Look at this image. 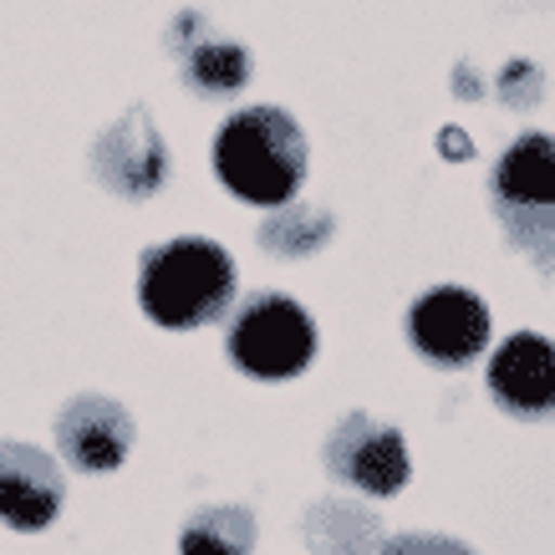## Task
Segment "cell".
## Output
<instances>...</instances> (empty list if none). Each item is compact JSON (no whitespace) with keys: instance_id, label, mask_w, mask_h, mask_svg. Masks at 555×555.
I'll return each instance as SVG.
<instances>
[{"instance_id":"1","label":"cell","mask_w":555,"mask_h":555,"mask_svg":"<svg viewBox=\"0 0 555 555\" xmlns=\"http://www.w3.org/2000/svg\"><path fill=\"white\" fill-rule=\"evenodd\" d=\"M311 149L286 107H245L215 133V179L245 204L275 209L306 184Z\"/></svg>"},{"instance_id":"2","label":"cell","mask_w":555,"mask_h":555,"mask_svg":"<svg viewBox=\"0 0 555 555\" xmlns=\"http://www.w3.org/2000/svg\"><path fill=\"white\" fill-rule=\"evenodd\" d=\"M235 260L215 240L179 235L143 250L138 266V301L164 332H194L230 311L235 301Z\"/></svg>"},{"instance_id":"3","label":"cell","mask_w":555,"mask_h":555,"mask_svg":"<svg viewBox=\"0 0 555 555\" xmlns=\"http://www.w3.org/2000/svg\"><path fill=\"white\" fill-rule=\"evenodd\" d=\"M489 204L515 250L555 275V138L525 133L515 138L489 173Z\"/></svg>"},{"instance_id":"4","label":"cell","mask_w":555,"mask_h":555,"mask_svg":"<svg viewBox=\"0 0 555 555\" xmlns=\"http://www.w3.org/2000/svg\"><path fill=\"white\" fill-rule=\"evenodd\" d=\"M230 357L255 383H286L301 377L317 357V321L281 291H255L230 321Z\"/></svg>"},{"instance_id":"5","label":"cell","mask_w":555,"mask_h":555,"mask_svg":"<svg viewBox=\"0 0 555 555\" xmlns=\"http://www.w3.org/2000/svg\"><path fill=\"white\" fill-rule=\"evenodd\" d=\"M408 341L434 367H469L489 347V306L464 286L423 291L408 311Z\"/></svg>"},{"instance_id":"6","label":"cell","mask_w":555,"mask_h":555,"mask_svg":"<svg viewBox=\"0 0 555 555\" xmlns=\"http://www.w3.org/2000/svg\"><path fill=\"white\" fill-rule=\"evenodd\" d=\"M326 474L347 489H362V494H398L408 485V443L398 428L367 418V413H347V418L332 428L326 438Z\"/></svg>"},{"instance_id":"7","label":"cell","mask_w":555,"mask_h":555,"mask_svg":"<svg viewBox=\"0 0 555 555\" xmlns=\"http://www.w3.org/2000/svg\"><path fill=\"white\" fill-rule=\"evenodd\" d=\"M62 500H67L62 464L36 443L5 438L0 443V525H11L21 535L47 530L62 515Z\"/></svg>"},{"instance_id":"8","label":"cell","mask_w":555,"mask_h":555,"mask_svg":"<svg viewBox=\"0 0 555 555\" xmlns=\"http://www.w3.org/2000/svg\"><path fill=\"white\" fill-rule=\"evenodd\" d=\"M56 449L77 474H113L133 449V418L118 398L82 392L56 413Z\"/></svg>"},{"instance_id":"9","label":"cell","mask_w":555,"mask_h":555,"mask_svg":"<svg viewBox=\"0 0 555 555\" xmlns=\"http://www.w3.org/2000/svg\"><path fill=\"white\" fill-rule=\"evenodd\" d=\"M92 173L122 199H149L169 179V149L153 128L149 107H133L118 128H107L92 149Z\"/></svg>"},{"instance_id":"10","label":"cell","mask_w":555,"mask_h":555,"mask_svg":"<svg viewBox=\"0 0 555 555\" xmlns=\"http://www.w3.org/2000/svg\"><path fill=\"white\" fill-rule=\"evenodd\" d=\"M489 398L509 418H555V341L540 332H515L489 357Z\"/></svg>"},{"instance_id":"11","label":"cell","mask_w":555,"mask_h":555,"mask_svg":"<svg viewBox=\"0 0 555 555\" xmlns=\"http://www.w3.org/2000/svg\"><path fill=\"white\" fill-rule=\"evenodd\" d=\"M179 555H255V515L245 505H204L179 530Z\"/></svg>"},{"instance_id":"12","label":"cell","mask_w":555,"mask_h":555,"mask_svg":"<svg viewBox=\"0 0 555 555\" xmlns=\"http://www.w3.org/2000/svg\"><path fill=\"white\" fill-rule=\"evenodd\" d=\"M179 72H184V82L194 87L199 98H230V92H240V87L250 82V56H245V47H235V41L209 36V41L179 47Z\"/></svg>"},{"instance_id":"13","label":"cell","mask_w":555,"mask_h":555,"mask_svg":"<svg viewBox=\"0 0 555 555\" xmlns=\"http://www.w3.org/2000/svg\"><path fill=\"white\" fill-rule=\"evenodd\" d=\"M301 530H306V545L317 555H341V545H347V555H367V545L377 540V520H372L367 509L341 505V500L317 505L306 515Z\"/></svg>"},{"instance_id":"14","label":"cell","mask_w":555,"mask_h":555,"mask_svg":"<svg viewBox=\"0 0 555 555\" xmlns=\"http://www.w3.org/2000/svg\"><path fill=\"white\" fill-rule=\"evenodd\" d=\"M326 240H332V215L317 209V204H291V209L275 204V215L260 224V245H266L270 255H281V260L317 255Z\"/></svg>"},{"instance_id":"15","label":"cell","mask_w":555,"mask_h":555,"mask_svg":"<svg viewBox=\"0 0 555 555\" xmlns=\"http://www.w3.org/2000/svg\"><path fill=\"white\" fill-rule=\"evenodd\" d=\"M377 555H474L464 540L454 535H434V530H403V535H392Z\"/></svg>"}]
</instances>
